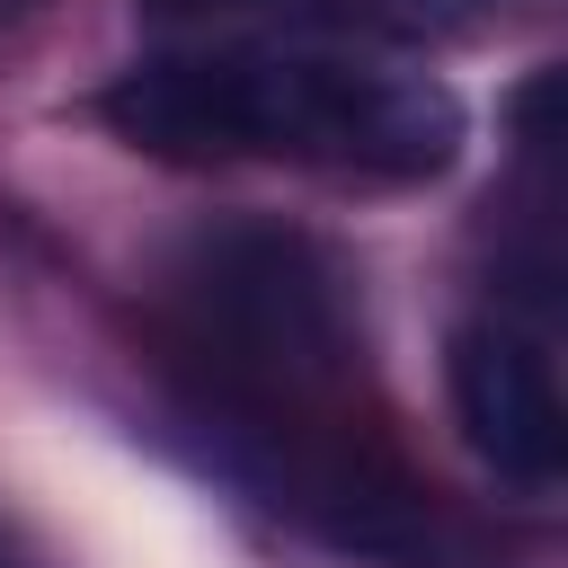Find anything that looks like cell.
Returning <instances> with one entry per match:
<instances>
[{"mask_svg": "<svg viewBox=\"0 0 568 568\" xmlns=\"http://www.w3.org/2000/svg\"><path fill=\"white\" fill-rule=\"evenodd\" d=\"M98 115L151 160H302L355 178H435L462 151V98L444 80L346 53H160L115 71Z\"/></svg>", "mask_w": 568, "mask_h": 568, "instance_id": "obj_1", "label": "cell"}, {"mask_svg": "<svg viewBox=\"0 0 568 568\" xmlns=\"http://www.w3.org/2000/svg\"><path fill=\"white\" fill-rule=\"evenodd\" d=\"M178 337L213 382V426H302L337 417L364 328L346 266L284 222H222L169 266Z\"/></svg>", "mask_w": 568, "mask_h": 568, "instance_id": "obj_2", "label": "cell"}, {"mask_svg": "<svg viewBox=\"0 0 568 568\" xmlns=\"http://www.w3.org/2000/svg\"><path fill=\"white\" fill-rule=\"evenodd\" d=\"M444 382H453V417H462L470 453L497 479L550 488L568 470V399H559L550 346L532 328H515V320H462L453 355H444Z\"/></svg>", "mask_w": 568, "mask_h": 568, "instance_id": "obj_3", "label": "cell"}, {"mask_svg": "<svg viewBox=\"0 0 568 568\" xmlns=\"http://www.w3.org/2000/svg\"><path fill=\"white\" fill-rule=\"evenodd\" d=\"M399 27H479L488 9H506V0H382Z\"/></svg>", "mask_w": 568, "mask_h": 568, "instance_id": "obj_4", "label": "cell"}, {"mask_svg": "<svg viewBox=\"0 0 568 568\" xmlns=\"http://www.w3.org/2000/svg\"><path fill=\"white\" fill-rule=\"evenodd\" d=\"M160 9H231V0H160Z\"/></svg>", "mask_w": 568, "mask_h": 568, "instance_id": "obj_5", "label": "cell"}, {"mask_svg": "<svg viewBox=\"0 0 568 568\" xmlns=\"http://www.w3.org/2000/svg\"><path fill=\"white\" fill-rule=\"evenodd\" d=\"M0 568H27V559H18V541H9V532H0Z\"/></svg>", "mask_w": 568, "mask_h": 568, "instance_id": "obj_6", "label": "cell"}]
</instances>
